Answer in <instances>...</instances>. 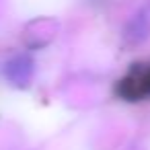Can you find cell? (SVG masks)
Instances as JSON below:
<instances>
[{"label":"cell","instance_id":"1","mask_svg":"<svg viewBox=\"0 0 150 150\" xmlns=\"http://www.w3.org/2000/svg\"><path fill=\"white\" fill-rule=\"evenodd\" d=\"M117 95L123 101H146L150 99V62H136L117 80Z\"/></svg>","mask_w":150,"mask_h":150},{"label":"cell","instance_id":"3","mask_svg":"<svg viewBox=\"0 0 150 150\" xmlns=\"http://www.w3.org/2000/svg\"><path fill=\"white\" fill-rule=\"evenodd\" d=\"M148 33H150V19H148L146 13H140V15H136V17L127 23L123 37H125V41H129V43H140V41H144V39L148 37Z\"/></svg>","mask_w":150,"mask_h":150},{"label":"cell","instance_id":"2","mask_svg":"<svg viewBox=\"0 0 150 150\" xmlns=\"http://www.w3.org/2000/svg\"><path fill=\"white\" fill-rule=\"evenodd\" d=\"M33 72H35V62L29 54H17L11 60H6V64H4L6 80L15 86H21V88L31 82Z\"/></svg>","mask_w":150,"mask_h":150}]
</instances>
